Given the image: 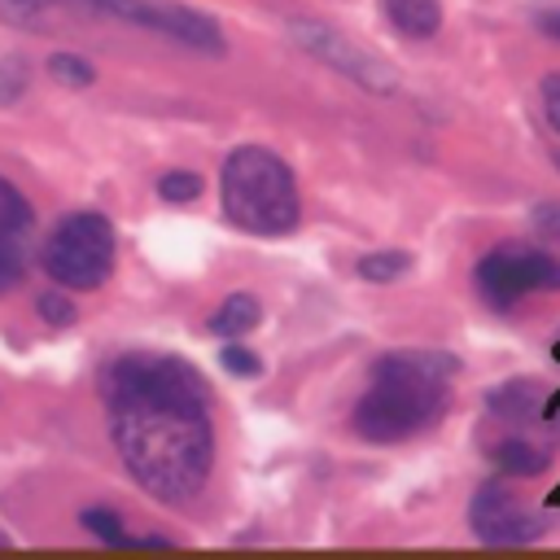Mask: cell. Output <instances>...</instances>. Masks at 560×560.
<instances>
[{
  "label": "cell",
  "mask_w": 560,
  "mask_h": 560,
  "mask_svg": "<svg viewBox=\"0 0 560 560\" xmlns=\"http://www.w3.org/2000/svg\"><path fill=\"white\" fill-rule=\"evenodd\" d=\"M109 438L140 490L158 503H188L214 468L206 376L179 354H114L101 376Z\"/></svg>",
  "instance_id": "cell-1"
},
{
  "label": "cell",
  "mask_w": 560,
  "mask_h": 560,
  "mask_svg": "<svg viewBox=\"0 0 560 560\" xmlns=\"http://www.w3.org/2000/svg\"><path fill=\"white\" fill-rule=\"evenodd\" d=\"M459 372L455 354L442 350H394L372 363V381L350 411V424L363 442L389 446L429 429L446 407V385Z\"/></svg>",
  "instance_id": "cell-2"
},
{
  "label": "cell",
  "mask_w": 560,
  "mask_h": 560,
  "mask_svg": "<svg viewBox=\"0 0 560 560\" xmlns=\"http://www.w3.org/2000/svg\"><path fill=\"white\" fill-rule=\"evenodd\" d=\"M219 201L232 228L249 236H284L302 219L293 171L262 144H236L219 171Z\"/></svg>",
  "instance_id": "cell-3"
},
{
  "label": "cell",
  "mask_w": 560,
  "mask_h": 560,
  "mask_svg": "<svg viewBox=\"0 0 560 560\" xmlns=\"http://www.w3.org/2000/svg\"><path fill=\"white\" fill-rule=\"evenodd\" d=\"M48 13H79V18H109L140 31H158L197 52H223V31L214 18L166 4V0H0V18L18 26H44Z\"/></svg>",
  "instance_id": "cell-4"
},
{
  "label": "cell",
  "mask_w": 560,
  "mask_h": 560,
  "mask_svg": "<svg viewBox=\"0 0 560 560\" xmlns=\"http://www.w3.org/2000/svg\"><path fill=\"white\" fill-rule=\"evenodd\" d=\"M44 271L61 289L92 293L114 271V228L101 210H70L44 241Z\"/></svg>",
  "instance_id": "cell-5"
},
{
  "label": "cell",
  "mask_w": 560,
  "mask_h": 560,
  "mask_svg": "<svg viewBox=\"0 0 560 560\" xmlns=\"http://www.w3.org/2000/svg\"><path fill=\"white\" fill-rule=\"evenodd\" d=\"M472 284L490 311H512L529 293L560 289V258L529 245H499L477 262Z\"/></svg>",
  "instance_id": "cell-6"
},
{
  "label": "cell",
  "mask_w": 560,
  "mask_h": 560,
  "mask_svg": "<svg viewBox=\"0 0 560 560\" xmlns=\"http://www.w3.org/2000/svg\"><path fill=\"white\" fill-rule=\"evenodd\" d=\"M289 39H293L302 52H311L315 61H324V66H332L337 74L354 79V83H359L363 92H372V96H389V92L398 88V74H394L376 52H368L363 44H354L350 35H341V31L328 26V22L293 18V22H289Z\"/></svg>",
  "instance_id": "cell-7"
},
{
  "label": "cell",
  "mask_w": 560,
  "mask_h": 560,
  "mask_svg": "<svg viewBox=\"0 0 560 560\" xmlns=\"http://www.w3.org/2000/svg\"><path fill=\"white\" fill-rule=\"evenodd\" d=\"M468 525L490 547H521V542H534L542 534V521L534 512H525V503L503 481L477 486V494L468 503Z\"/></svg>",
  "instance_id": "cell-8"
},
{
  "label": "cell",
  "mask_w": 560,
  "mask_h": 560,
  "mask_svg": "<svg viewBox=\"0 0 560 560\" xmlns=\"http://www.w3.org/2000/svg\"><path fill=\"white\" fill-rule=\"evenodd\" d=\"M31 236H35L31 201L0 175V293L13 289V284L26 276V262H31Z\"/></svg>",
  "instance_id": "cell-9"
},
{
  "label": "cell",
  "mask_w": 560,
  "mask_h": 560,
  "mask_svg": "<svg viewBox=\"0 0 560 560\" xmlns=\"http://www.w3.org/2000/svg\"><path fill=\"white\" fill-rule=\"evenodd\" d=\"M381 13L407 39H429L442 26V0H381Z\"/></svg>",
  "instance_id": "cell-10"
},
{
  "label": "cell",
  "mask_w": 560,
  "mask_h": 560,
  "mask_svg": "<svg viewBox=\"0 0 560 560\" xmlns=\"http://www.w3.org/2000/svg\"><path fill=\"white\" fill-rule=\"evenodd\" d=\"M490 459H494L499 472H508V477H538V472H547V464H551L547 446L525 442V438H503V442H494Z\"/></svg>",
  "instance_id": "cell-11"
},
{
  "label": "cell",
  "mask_w": 560,
  "mask_h": 560,
  "mask_svg": "<svg viewBox=\"0 0 560 560\" xmlns=\"http://www.w3.org/2000/svg\"><path fill=\"white\" fill-rule=\"evenodd\" d=\"M258 319H262V306L254 293H228L219 302V311L210 315V332L214 337H245L249 328H258Z\"/></svg>",
  "instance_id": "cell-12"
},
{
  "label": "cell",
  "mask_w": 560,
  "mask_h": 560,
  "mask_svg": "<svg viewBox=\"0 0 560 560\" xmlns=\"http://www.w3.org/2000/svg\"><path fill=\"white\" fill-rule=\"evenodd\" d=\"M486 407H490L494 416H503V420H529V416L538 411V385H529V381H508V385H499V389L486 394Z\"/></svg>",
  "instance_id": "cell-13"
},
{
  "label": "cell",
  "mask_w": 560,
  "mask_h": 560,
  "mask_svg": "<svg viewBox=\"0 0 560 560\" xmlns=\"http://www.w3.org/2000/svg\"><path fill=\"white\" fill-rule=\"evenodd\" d=\"M354 271H359L368 284H389V280H398V276L411 271V254H407V249H368V254L354 262Z\"/></svg>",
  "instance_id": "cell-14"
},
{
  "label": "cell",
  "mask_w": 560,
  "mask_h": 560,
  "mask_svg": "<svg viewBox=\"0 0 560 560\" xmlns=\"http://www.w3.org/2000/svg\"><path fill=\"white\" fill-rule=\"evenodd\" d=\"M79 525H83L92 538L109 542V547H127V534H122V516H118L114 508H83V512H79Z\"/></svg>",
  "instance_id": "cell-15"
},
{
  "label": "cell",
  "mask_w": 560,
  "mask_h": 560,
  "mask_svg": "<svg viewBox=\"0 0 560 560\" xmlns=\"http://www.w3.org/2000/svg\"><path fill=\"white\" fill-rule=\"evenodd\" d=\"M48 74H52L57 83H66V88H92V83H96V70H92L79 52H52V57H48Z\"/></svg>",
  "instance_id": "cell-16"
},
{
  "label": "cell",
  "mask_w": 560,
  "mask_h": 560,
  "mask_svg": "<svg viewBox=\"0 0 560 560\" xmlns=\"http://www.w3.org/2000/svg\"><path fill=\"white\" fill-rule=\"evenodd\" d=\"M158 197L171 201V206L197 201V197H201V175H197V171H166V175L158 179Z\"/></svg>",
  "instance_id": "cell-17"
},
{
  "label": "cell",
  "mask_w": 560,
  "mask_h": 560,
  "mask_svg": "<svg viewBox=\"0 0 560 560\" xmlns=\"http://www.w3.org/2000/svg\"><path fill=\"white\" fill-rule=\"evenodd\" d=\"M35 311H39V319H44V324H52V328H70V324L79 319L74 302H70L61 289H48V293H39V298H35Z\"/></svg>",
  "instance_id": "cell-18"
},
{
  "label": "cell",
  "mask_w": 560,
  "mask_h": 560,
  "mask_svg": "<svg viewBox=\"0 0 560 560\" xmlns=\"http://www.w3.org/2000/svg\"><path fill=\"white\" fill-rule=\"evenodd\" d=\"M219 363H223V372H232V376H258V372H262L258 354H254L249 346H236L232 337H228V346L219 350Z\"/></svg>",
  "instance_id": "cell-19"
},
{
  "label": "cell",
  "mask_w": 560,
  "mask_h": 560,
  "mask_svg": "<svg viewBox=\"0 0 560 560\" xmlns=\"http://www.w3.org/2000/svg\"><path fill=\"white\" fill-rule=\"evenodd\" d=\"M529 223H534V232H538L547 245L560 249V201H538L534 214H529Z\"/></svg>",
  "instance_id": "cell-20"
},
{
  "label": "cell",
  "mask_w": 560,
  "mask_h": 560,
  "mask_svg": "<svg viewBox=\"0 0 560 560\" xmlns=\"http://www.w3.org/2000/svg\"><path fill=\"white\" fill-rule=\"evenodd\" d=\"M26 92V61H0V105H13Z\"/></svg>",
  "instance_id": "cell-21"
},
{
  "label": "cell",
  "mask_w": 560,
  "mask_h": 560,
  "mask_svg": "<svg viewBox=\"0 0 560 560\" xmlns=\"http://www.w3.org/2000/svg\"><path fill=\"white\" fill-rule=\"evenodd\" d=\"M542 109H547V122L560 131V70L542 79Z\"/></svg>",
  "instance_id": "cell-22"
},
{
  "label": "cell",
  "mask_w": 560,
  "mask_h": 560,
  "mask_svg": "<svg viewBox=\"0 0 560 560\" xmlns=\"http://www.w3.org/2000/svg\"><path fill=\"white\" fill-rule=\"evenodd\" d=\"M538 31H542L547 39H556V44H560V9H547V13H538Z\"/></svg>",
  "instance_id": "cell-23"
},
{
  "label": "cell",
  "mask_w": 560,
  "mask_h": 560,
  "mask_svg": "<svg viewBox=\"0 0 560 560\" xmlns=\"http://www.w3.org/2000/svg\"><path fill=\"white\" fill-rule=\"evenodd\" d=\"M0 547H9V538H4V534H0Z\"/></svg>",
  "instance_id": "cell-24"
},
{
  "label": "cell",
  "mask_w": 560,
  "mask_h": 560,
  "mask_svg": "<svg viewBox=\"0 0 560 560\" xmlns=\"http://www.w3.org/2000/svg\"><path fill=\"white\" fill-rule=\"evenodd\" d=\"M556 166H560V153H556Z\"/></svg>",
  "instance_id": "cell-25"
}]
</instances>
